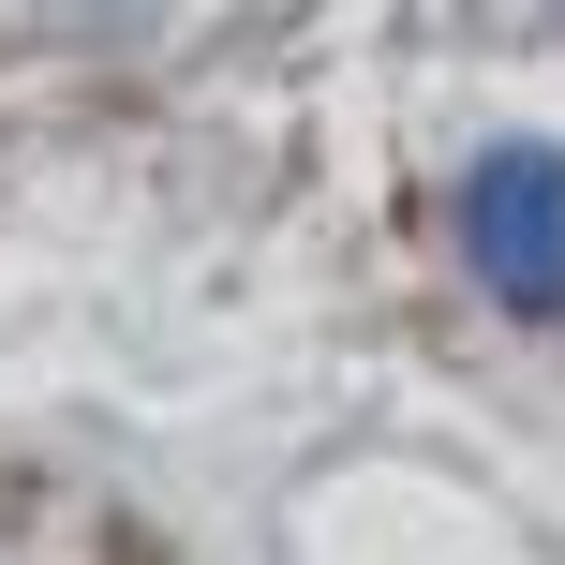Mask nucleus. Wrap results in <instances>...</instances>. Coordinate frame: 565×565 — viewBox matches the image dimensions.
I'll return each instance as SVG.
<instances>
[{"label":"nucleus","mask_w":565,"mask_h":565,"mask_svg":"<svg viewBox=\"0 0 565 565\" xmlns=\"http://www.w3.org/2000/svg\"><path fill=\"white\" fill-rule=\"evenodd\" d=\"M461 238H477V282L507 312H565V164L551 149H477Z\"/></svg>","instance_id":"obj_1"}]
</instances>
